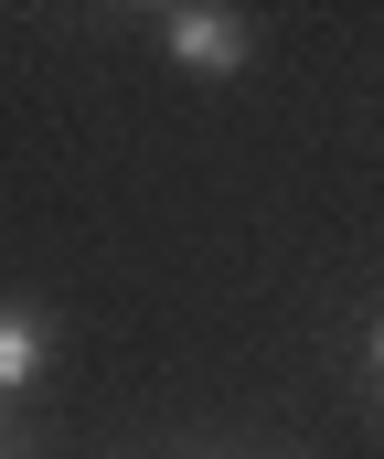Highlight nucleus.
I'll use <instances>...</instances> for the list:
<instances>
[{
	"label": "nucleus",
	"instance_id": "nucleus-1",
	"mask_svg": "<svg viewBox=\"0 0 384 459\" xmlns=\"http://www.w3.org/2000/svg\"><path fill=\"white\" fill-rule=\"evenodd\" d=\"M160 32H171V65H192V75H235L246 65V22L214 11V0H182Z\"/></svg>",
	"mask_w": 384,
	"mask_h": 459
},
{
	"label": "nucleus",
	"instance_id": "nucleus-2",
	"mask_svg": "<svg viewBox=\"0 0 384 459\" xmlns=\"http://www.w3.org/2000/svg\"><path fill=\"white\" fill-rule=\"evenodd\" d=\"M54 363V321L43 310H0V395H32Z\"/></svg>",
	"mask_w": 384,
	"mask_h": 459
},
{
	"label": "nucleus",
	"instance_id": "nucleus-3",
	"mask_svg": "<svg viewBox=\"0 0 384 459\" xmlns=\"http://www.w3.org/2000/svg\"><path fill=\"white\" fill-rule=\"evenodd\" d=\"M363 363H374V374H384V321H374V342H363Z\"/></svg>",
	"mask_w": 384,
	"mask_h": 459
}]
</instances>
